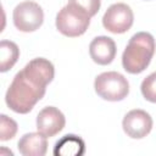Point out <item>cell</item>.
<instances>
[{
  "label": "cell",
  "instance_id": "2",
  "mask_svg": "<svg viewBox=\"0 0 156 156\" xmlns=\"http://www.w3.org/2000/svg\"><path fill=\"white\" fill-rule=\"evenodd\" d=\"M155 49V39L150 33L139 32L134 34L129 39L122 55L123 68L132 74L141 73L150 65Z\"/></svg>",
  "mask_w": 156,
  "mask_h": 156
},
{
  "label": "cell",
  "instance_id": "6",
  "mask_svg": "<svg viewBox=\"0 0 156 156\" xmlns=\"http://www.w3.org/2000/svg\"><path fill=\"white\" fill-rule=\"evenodd\" d=\"M133 21L134 15L132 9L123 2L111 5L102 17V24L105 29L115 34H121L129 30L133 26Z\"/></svg>",
  "mask_w": 156,
  "mask_h": 156
},
{
  "label": "cell",
  "instance_id": "11",
  "mask_svg": "<svg viewBox=\"0 0 156 156\" xmlns=\"http://www.w3.org/2000/svg\"><path fill=\"white\" fill-rule=\"evenodd\" d=\"M84 141L82 138L74 134H67L62 136L54 147V155L56 156H79L84 152Z\"/></svg>",
  "mask_w": 156,
  "mask_h": 156
},
{
  "label": "cell",
  "instance_id": "7",
  "mask_svg": "<svg viewBox=\"0 0 156 156\" xmlns=\"http://www.w3.org/2000/svg\"><path fill=\"white\" fill-rule=\"evenodd\" d=\"M122 127L128 136L133 139H141L151 132L152 118L146 111L135 108L129 111L124 116L122 121Z\"/></svg>",
  "mask_w": 156,
  "mask_h": 156
},
{
  "label": "cell",
  "instance_id": "5",
  "mask_svg": "<svg viewBox=\"0 0 156 156\" xmlns=\"http://www.w3.org/2000/svg\"><path fill=\"white\" fill-rule=\"evenodd\" d=\"M13 24L21 32H34L37 30L44 21V12L39 4L34 1L20 2L12 13Z\"/></svg>",
  "mask_w": 156,
  "mask_h": 156
},
{
  "label": "cell",
  "instance_id": "10",
  "mask_svg": "<svg viewBox=\"0 0 156 156\" xmlns=\"http://www.w3.org/2000/svg\"><path fill=\"white\" fill-rule=\"evenodd\" d=\"M20 154L23 156H44L48 150V139L41 133H27L17 144Z\"/></svg>",
  "mask_w": 156,
  "mask_h": 156
},
{
  "label": "cell",
  "instance_id": "8",
  "mask_svg": "<svg viewBox=\"0 0 156 156\" xmlns=\"http://www.w3.org/2000/svg\"><path fill=\"white\" fill-rule=\"evenodd\" d=\"M66 124L65 115L54 106L44 107L37 116V129L46 138L60 133Z\"/></svg>",
  "mask_w": 156,
  "mask_h": 156
},
{
  "label": "cell",
  "instance_id": "3",
  "mask_svg": "<svg viewBox=\"0 0 156 156\" xmlns=\"http://www.w3.org/2000/svg\"><path fill=\"white\" fill-rule=\"evenodd\" d=\"M94 88L96 94L107 101H121L129 94L127 78L118 72H104L95 78Z\"/></svg>",
  "mask_w": 156,
  "mask_h": 156
},
{
  "label": "cell",
  "instance_id": "1",
  "mask_svg": "<svg viewBox=\"0 0 156 156\" xmlns=\"http://www.w3.org/2000/svg\"><path fill=\"white\" fill-rule=\"evenodd\" d=\"M54 74V65L49 60L33 58L13 77L5 95L6 105L16 113H28L45 95Z\"/></svg>",
  "mask_w": 156,
  "mask_h": 156
},
{
  "label": "cell",
  "instance_id": "4",
  "mask_svg": "<svg viewBox=\"0 0 156 156\" xmlns=\"http://www.w3.org/2000/svg\"><path fill=\"white\" fill-rule=\"evenodd\" d=\"M90 24V17L78 7L67 4L56 16V28L66 37L76 38L85 33Z\"/></svg>",
  "mask_w": 156,
  "mask_h": 156
},
{
  "label": "cell",
  "instance_id": "14",
  "mask_svg": "<svg viewBox=\"0 0 156 156\" xmlns=\"http://www.w3.org/2000/svg\"><path fill=\"white\" fill-rule=\"evenodd\" d=\"M141 94L143 96L150 101L156 104V72L149 74L143 82H141Z\"/></svg>",
  "mask_w": 156,
  "mask_h": 156
},
{
  "label": "cell",
  "instance_id": "13",
  "mask_svg": "<svg viewBox=\"0 0 156 156\" xmlns=\"http://www.w3.org/2000/svg\"><path fill=\"white\" fill-rule=\"evenodd\" d=\"M17 133V123L6 115L0 116V139L2 141L12 139Z\"/></svg>",
  "mask_w": 156,
  "mask_h": 156
},
{
  "label": "cell",
  "instance_id": "12",
  "mask_svg": "<svg viewBox=\"0 0 156 156\" xmlns=\"http://www.w3.org/2000/svg\"><path fill=\"white\" fill-rule=\"evenodd\" d=\"M20 56V49L11 40H1L0 43V71L6 72L13 67Z\"/></svg>",
  "mask_w": 156,
  "mask_h": 156
},
{
  "label": "cell",
  "instance_id": "15",
  "mask_svg": "<svg viewBox=\"0 0 156 156\" xmlns=\"http://www.w3.org/2000/svg\"><path fill=\"white\" fill-rule=\"evenodd\" d=\"M68 4L78 7L83 12H85L89 17H93L98 13L101 1L100 0H68Z\"/></svg>",
  "mask_w": 156,
  "mask_h": 156
},
{
  "label": "cell",
  "instance_id": "9",
  "mask_svg": "<svg viewBox=\"0 0 156 156\" xmlns=\"http://www.w3.org/2000/svg\"><path fill=\"white\" fill-rule=\"evenodd\" d=\"M116 43L112 38L100 35L91 40L89 45V54L91 60L101 66L110 65L116 56Z\"/></svg>",
  "mask_w": 156,
  "mask_h": 156
}]
</instances>
